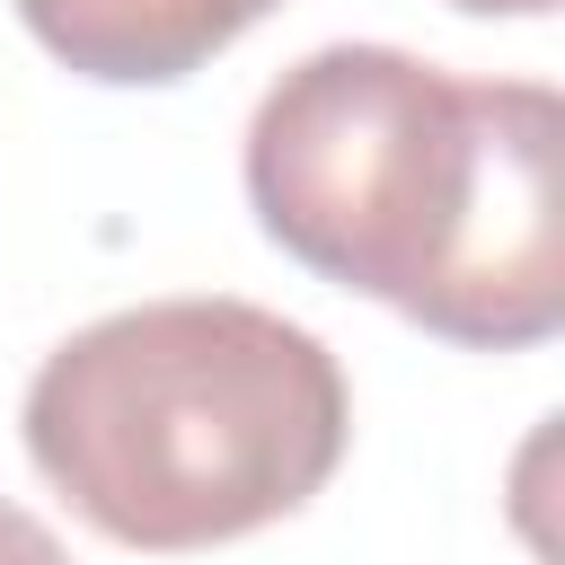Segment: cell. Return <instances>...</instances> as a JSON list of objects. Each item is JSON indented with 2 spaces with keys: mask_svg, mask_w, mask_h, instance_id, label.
Here are the masks:
<instances>
[{
  "mask_svg": "<svg viewBox=\"0 0 565 565\" xmlns=\"http://www.w3.org/2000/svg\"><path fill=\"white\" fill-rule=\"evenodd\" d=\"M353 433L335 353L256 300H141L26 380L35 477L115 547L194 556L300 512Z\"/></svg>",
  "mask_w": 565,
  "mask_h": 565,
  "instance_id": "cell-2",
  "label": "cell"
},
{
  "mask_svg": "<svg viewBox=\"0 0 565 565\" xmlns=\"http://www.w3.org/2000/svg\"><path fill=\"white\" fill-rule=\"evenodd\" d=\"M0 565H71V556H62V539H53L35 512L0 503Z\"/></svg>",
  "mask_w": 565,
  "mask_h": 565,
  "instance_id": "cell-4",
  "label": "cell"
},
{
  "mask_svg": "<svg viewBox=\"0 0 565 565\" xmlns=\"http://www.w3.org/2000/svg\"><path fill=\"white\" fill-rule=\"evenodd\" d=\"M450 9H468V18H547L556 0H450Z\"/></svg>",
  "mask_w": 565,
  "mask_h": 565,
  "instance_id": "cell-5",
  "label": "cell"
},
{
  "mask_svg": "<svg viewBox=\"0 0 565 565\" xmlns=\"http://www.w3.org/2000/svg\"><path fill=\"white\" fill-rule=\"evenodd\" d=\"M274 9L282 0H18L26 35L62 71L106 88H168L212 53H230Z\"/></svg>",
  "mask_w": 565,
  "mask_h": 565,
  "instance_id": "cell-3",
  "label": "cell"
},
{
  "mask_svg": "<svg viewBox=\"0 0 565 565\" xmlns=\"http://www.w3.org/2000/svg\"><path fill=\"white\" fill-rule=\"evenodd\" d=\"M265 238L441 344L530 353L565 327V106L450 79L406 44H318L247 115Z\"/></svg>",
  "mask_w": 565,
  "mask_h": 565,
  "instance_id": "cell-1",
  "label": "cell"
}]
</instances>
